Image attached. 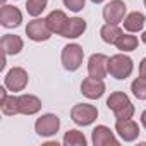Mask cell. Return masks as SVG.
Listing matches in <instances>:
<instances>
[{"instance_id": "6da1fadb", "label": "cell", "mask_w": 146, "mask_h": 146, "mask_svg": "<svg viewBox=\"0 0 146 146\" xmlns=\"http://www.w3.org/2000/svg\"><path fill=\"white\" fill-rule=\"evenodd\" d=\"M107 107H108V110L113 112L115 119H132V115L136 112L129 96L122 91L110 93V96L107 98Z\"/></svg>"}, {"instance_id": "7a4b0ae2", "label": "cell", "mask_w": 146, "mask_h": 146, "mask_svg": "<svg viewBox=\"0 0 146 146\" xmlns=\"http://www.w3.org/2000/svg\"><path fill=\"white\" fill-rule=\"evenodd\" d=\"M134 70V62L129 55H125L124 52L115 53L112 57H108V74L119 81L127 79Z\"/></svg>"}, {"instance_id": "3957f363", "label": "cell", "mask_w": 146, "mask_h": 146, "mask_svg": "<svg viewBox=\"0 0 146 146\" xmlns=\"http://www.w3.org/2000/svg\"><path fill=\"white\" fill-rule=\"evenodd\" d=\"M83 58H84V50L78 43H69V45H65L62 48L60 60H62L64 69L69 70V72L78 70L83 65Z\"/></svg>"}, {"instance_id": "277c9868", "label": "cell", "mask_w": 146, "mask_h": 146, "mask_svg": "<svg viewBox=\"0 0 146 146\" xmlns=\"http://www.w3.org/2000/svg\"><path fill=\"white\" fill-rule=\"evenodd\" d=\"M98 117V108L95 105H90V103H78L72 107L70 110V119L74 124L78 125H91Z\"/></svg>"}, {"instance_id": "5b68a950", "label": "cell", "mask_w": 146, "mask_h": 146, "mask_svg": "<svg viewBox=\"0 0 146 146\" xmlns=\"http://www.w3.org/2000/svg\"><path fill=\"white\" fill-rule=\"evenodd\" d=\"M28 83H29V76H28L26 69L23 67H12L4 78V86H7V90L12 93L23 91L28 86Z\"/></svg>"}, {"instance_id": "8992f818", "label": "cell", "mask_w": 146, "mask_h": 146, "mask_svg": "<svg viewBox=\"0 0 146 146\" xmlns=\"http://www.w3.org/2000/svg\"><path fill=\"white\" fill-rule=\"evenodd\" d=\"M60 129V119L55 113H45L35 122V131L41 137H50L55 136Z\"/></svg>"}, {"instance_id": "52a82bcc", "label": "cell", "mask_w": 146, "mask_h": 146, "mask_svg": "<svg viewBox=\"0 0 146 146\" xmlns=\"http://www.w3.org/2000/svg\"><path fill=\"white\" fill-rule=\"evenodd\" d=\"M26 35L31 41H36V43H41V41H46L50 40V36L53 35L46 24V19H40V17H35L33 21L28 23L26 26Z\"/></svg>"}, {"instance_id": "ba28073f", "label": "cell", "mask_w": 146, "mask_h": 146, "mask_svg": "<svg viewBox=\"0 0 146 146\" xmlns=\"http://www.w3.org/2000/svg\"><path fill=\"white\" fill-rule=\"evenodd\" d=\"M115 132L125 143H132L139 137V125L132 119H115Z\"/></svg>"}, {"instance_id": "9c48e42d", "label": "cell", "mask_w": 146, "mask_h": 146, "mask_svg": "<svg viewBox=\"0 0 146 146\" xmlns=\"http://www.w3.org/2000/svg\"><path fill=\"white\" fill-rule=\"evenodd\" d=\"M125 12H127V7L122 0H110L103 7V19L105 23H110V24H120L127 16Z\"/></svg>"}, {"instance_id": "30bf717a", "label": "cell", "mask_w": 146, "mask_h": 146, "mask_svg": "<svg viewBox=\"0 0 146 146\" xmlns=\"http://www.w3.org/2000/svg\"><path fill=\"white\" fill-rule=\"evenodd\" d=\"M108 74V57L105 53H93L88 60V76L105 79Z\"/></svg>"}, {"instance_id": "8fae6325", "label": "cell", "mask_w": 146, "mask_h": 146, "mask_svg": "<svg viewBox=\"0 0 146 146\" xmlns=\"http://www.w3.org/2000/svg\"><path fill=\"white\" fill-rule=\"evenodd\" d=\"M105 90H107V86H105L103 79H96V78L88 76V78L83 79V83H81V93H83L86 98H90V100H98V98H102L103 93H105Z\"/></svg>"}, {"instance_id": "7c38bea8", "label": "cell", "mask_w": 146, "mask_h": 146, "mask_svg": "<svg viewBox=\"0 0 146 146\" xmlns=\"http://www.w3.org/2000/svg\"><path fill=\"white\" fill-rule=\"evenodd\" d=\"M23 23V12L16 7V5H2V11H0V24L4 28L11 29V28H17Z\"/></svg>"}, {"instance_id": "4fadbf2b", "label": "cell", "mask_w": 146, "mask_h": 146, "mask_svg": "<svg viewBox=\"0 0 146 146\" xmlns=\"http://www.w3.org/2000/svg\"><path fill=\"white\" fill-rule=\"evenodd\" d=\"M91 143L95 146H119V139L115 137V134L112 132L110 127L107 125H96L91 132Z\"/></svg>"}, {"instance_id": "5bb4252c", "label": "cell", "mask_w": 146, "mask_h": 146, "mask_svg": "<svg viewBox=\"0 0 146 146\" xmlns=\"http://www.w3.org/2000/svg\"><path fill=\"white\" fill-rule=\"evenodd\" d=\"M84 31H86V21L83 17H69L60 36L69 38V40H74V38L83 36Z\"/></svg>"}, {"instance_id": "9a60e30c", "label": "cell", "mask_w": 146, "mask_h": 146, "mask_svg": "<svg viewBox=\"0 0 146 146\" xmlns=\"http://www.w3.org/2000/svg\"><path fill=\"white\" fill-rule=\"evenodd\" d=\"M41 110V100L35 95H19V113L23 115H35Z\"/></svg>"}, {"instance_id": "2e32d148", "label": "cell", "mask_w": 146, "mask_h": 146, "mask_svg": "<svg viewBox=\"0 0 146 146\" xmlns=\"http://www.w3.org/2000/svg\"><path fill=\"white\" fill-rule=\"evenodd\" d=\"M23 48H24V41L21 36H17V35H4L2 36V50H4L5 57L17 55Z\"/></svg>"}, {"instance_id": "e0dca14e", "label": "cell", "mask_w": 146, "mask_h": 146, "mask_svg": "<svg viewBox=\"0 0 146 146\" xmlns=\"http://www.w3.org/2000/svg\"><path fill=\"white\" fill-rule=\"evenodd\" d=\"M45 19H46V24H48V28H50V31L53 35H62L69 17L65 16L64 11H52Z\"/></svg>"}, {"instance_id": "ac0fdd59", "label": "cell", "mask_w": 146, "mask_h": 146, "mask_svg": "<svg viewBox=\"0 0 146 146\" xmlns=\"http://www.w3.org/2000/svg\"><path fill=\"white\" fill-rule=\"evenodd\" d=\"M144 23H146V16H144L143 12H137V11L129 12V14L124 17V21H122L124 29H125L127 33H137V31H141V29L144 28Z\"/></svg>"}, {"instance_id": "d6986e66", "label": "cell", "mask_w": 146, "mask_h": 146, "mask_svg": "<svg viewBox=\"0 0 146 146\" xmlns=\"http://www.w3.org/2000/svg\"><path fill=\"white\" fill-rule=\"evenodd\" d=\"M122 33H124V31L120 29L119 24H110V23L103 24L102 29H100V36H102V40H103L105 43H108V45H115V41L120 38Z\"/></svg>"}, {"instance_id": "ffe728a7", "label": "cell", "mask_w": 146, "mask_h": 146, "mask_svg": "<svg viewBox=\"0 0 146 146\" xmlns=\"http://www.w3.org/2000/svg\"><path fill=\"white\" fill-rule=\"evenodd\" d=\"M137 45H139V40H137V36H134L132 33H122L120 38L115 41L117 50H120V52H124V53L134 52V50L137 48Z\"/></svg>"}, {"instance_id": "44dd1931", "label": "cell", "mask_w": 146, "mask_h": 146, "mask_svg": "<svg viewBox=\"0 0 146 146\" xmlns=\"http://www.w3.org/2000/svg\"><path fill=\"white\" fill-rule=\"evenodd\" d=\"M62 143H64L65 146H86V144H88L86 136H84L81 131H78V129H69V131L64 134Z\"/></svg>"}, {"instance_id": "7402d4cb", "label": "cell", "mask_w": 146, "mask_h": 146, "mask_svg": "<svg viewBox=\"0 0 146 146\" xmlns=\"http://www.w3.org/2000/svg\"><path fill=\"white\" fill-rule=\"evenodd\" d=\"M0 108H2L4 115H17L19 113V96L9 95L5 100L0 102Z\"/></svg>"}, {"instance_id": "603a6c76", "label": "cell", "mask_w": 146, "mask_h": 146, "mask_svg": "<svg viewBox=\"0 0 146 146\" xmlns=\"http://www.w3.org/2000/svg\"><path fill=\"white\" fill-rule=\"evenodd\" d=\"M46 5H48V0H28L26 2V11H28L29 16L38 17V16H41L45 12Z\"/></svg>"}, {"instance_id": "cb8c5ba5", "label": "cell", "mask_w": 146, "mask_h": 146, "mask_svg": "<svg viewBox=\"0 0 146 146\" xmlns=\"http://www.w3.org/2000/svg\"><path fill=\"white\" fill-rule=\"evenodd\" d=\"M131 91L137 100H146V79L144 78H136L131 83Z\"/></svg>"}, {"instance_id": "d4e9b609", "label": "cell", "mask_w": 146, "mask_h": 146, "mask_svg": "<svg viewBox=\"0 0 146 146\" xmlns=\"http://www.w3.org/2000/svg\"><path fill=\"white\" fill-rule=\"evenodd\" d=\"M65 9L72 11V12H79L84 9V4H86V0H62Z\"/></svg>"}, {"instance_id": "484cf974", "label": "cell", "mask_w": 146, "mask_h": 146, "mask_svg": "<svg viewBox=\"0 0 146 146\" xmlns=\"http://www.w3.org/2000/svg\"><path fill=\"white\" fill-rule=\"evenodd\" d=\"M139 76L146 79V57H144V58L141 60V64H139Z\"/></svg>"}, {"instance_id": "4316f807", "label": "cell", "mask_w": 146, "mask_h": 146, "mask_svg": "<svg viewBox=\"0 0 146 146\" xmlns=\"http://www.w3.org/2000/svg\"><path fill=\"white\" fill-rule=\"evenodd\" d=\"M141 124H143V127L146 129V110L141 113Z\"/></svg>"}, {"instance_id": "83f0119b", "label": "cell", "mask_w": 146, "mask_h": 146, "mask_svg": "<svg viewBox=\"0 0 146 146\" xmlns=\"http://www.w3.org/2000/svg\"><path fill=\"white\" fill-rule=\"evenodd\" d=\"M141 41H143V43H146V29H144V31H143V35H141Z\"/></svg>"}, {"instance_id": "f1b7e54d", "label": "cell", "mask_w": 146, "mask_h": 146, "mask_svg": "<svg viewBox=\"0 0 146 146\" xmlns=\"http://www.w3.org/2000/svg\"><path fill=\"white\" fill-rule=\"evenodd\" d=\"M93 4H102V2H105V0H91Z\"/></svg>"}, {"instance_id": "f546056e", "label": "cell", "mask_w": 146, "mask_h": 146, "mask_svg": "<svg viewBox=\"0 0 146 146\" xmlns=\"http://www.w3.org/2000/svg\"><path fill=\"white\" fill-rule=\"evenodd\" d=\"M143 2H144V7H146V0H143Z\"/></svg>"}, {"instance_id": "4dcf8cb0", "label": "cell", "mask_w": 146, "mask_h": 146, "mask_svg": "<svg viewBox=\"0 0 146 146\" xmlns=\"http://www.w3.org/2000/svg\"><path fill=\"white\" fill-rule=\"evenodd\" d=\"M4 2H5V0H4Z\"/></svg>"}]
</instances>
